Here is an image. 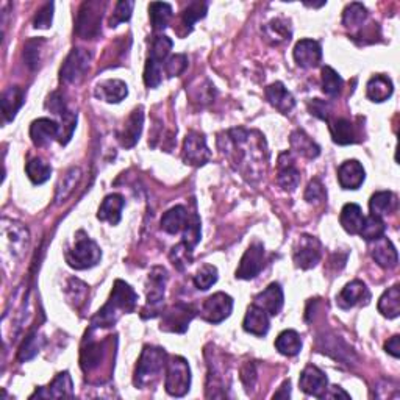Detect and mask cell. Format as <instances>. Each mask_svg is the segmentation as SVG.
I'll list each match as a JSON object with an SVG mask.
<instances>
[{
    "label": "cell",
    "mask_w": 400,
    "mask_h": 400,
    "mask_svg": "<svg viewBox=\"0 0 400 400\" xmlns=\"http://www.w3.org/2000/svg\"><path fill=\"white\" fill-rule=\"evenodd\" d=\"M219 146L222 153L244 174V177H260L261 169L268 163V147L258 132L232 128L226 133V138H219Z\"/></svg>",
    "instance_id": "obj_1"
},
{
    "label": "cell",
    "mask_w": 400,
    "mask_h": 400,
    "mask_svg": "<svg viewBox=\"0 0 400 400\" xmlns=\"http://www.w3.org/2000/svg\"><path fill=\"white\" fill-rule=\"evenodd\" d=\"M138 303V294L135 293L130 284L116 280L114 282L110 299L105 307L97 311V315L91 319V330L108 329L116 324L122 315L133 313Z\"/></svg>",
    "instance_id": "obj_2"
},
{
    "label": "cell",
    "mask_w": 400,
    "mask_h": 400,
    "mask_svg": "<svg viewBox=\"0 0 400 400\" xmlns=\"http://www.w3.org/2000/svg\"><path fill=\"white\" fill-rule=\"evenodd\" d=\"M166 363L167 354L165 349L146 345L137 364V371H135V385L138 388L152 386L160 378L163 369L166 368Z\"/></svg>",
    "instance_id": "obj_3"
},
{
    "label": "cell",
    "mask_w": 400,
    "mask_h": 400,
    "mask_svg": "<svg viewBox=\"0 0 400 400\" xmlns=\"http://www.w3.org/2000/svg\"><path fill=\"white\" fill-rule=\"evenodd\" d=\"M102 250L96 241H92L83 230L76 235V242L66 252V261L71 268L77 270L90 269L100 261Z\"/></svg>",
    "instance_id": "obj_4"
},
{
    "label": "cell",
    "mask_w": 400,
    "mask_h": 400,
    "mask_svg": "<svg viewBox=\"0 0 400 400\" xmlns=\"http://www.w3.org/2000/svg\"><path fill=\"white\" fill-rule=\"evenodd\" d=\"M167 283V270L163 266H155L147 275L146 291H147V303L142 310V319L149 317H157L163 313V301H165V289Z\"/></svg>",
    "instance_id": "obj_5"
},
{
    "label": "cell",
    "mask_w": 400,
    "mask_h": 400,
    "mask_svg": "<svg viewBox=\"0 0 400 400\" xmlns=\"http://www.w3.org/2000/svg\"><path fill=\"white\" fill-rule=\"evenodd\" d=\"M165 388L167 394L174 397H183L191 388V369L185 358H169L166 363Z\"/></svg>",
    "instance_id": "obj_6"
},
{
    "label": "cell",
    "mask_w": 400,
    "mask_h": 400,
    "mask_svg": "<svg viewBox=\"0 0 400 400\" xmlns=\"http://www.w3.org/2000/svg\"><path fill=\"white\" fill-rule=\"evenodd\" d=\"M102 5L100 2H85L78 11L76 33L83 39H94L100 33L102 22Z\"/></svg>",
    "instance_id": "obj_7"
},
{
    "label": "cell",
    "mask_w": 400,
    "mask_h": 400,
    "mask_svg": "<svg viewBox=\"0 0 400 400\" xmlns=\"http://www.w3.org/2000/svg\"><path fill=\"white\" fill-rule=\"evenodd\" d=\"M91 52L86 49H72L60 69V78L64 83H78L90 69Z\"/></svg>",
    "instance_id": "obj_8"
},
{
    "label": "cell",
    "mask_w": 400,
    "mask_h": 400,
    "mask_svg": "<svg viewBox=\"0 0 400 400\" xmlns=\"http://www.w3.org/2000/svg\"><path fill=\"white\" fill-rule=\"evenodd\" d=\"M183 161L189 166H205L207 163L212 160V152L207 146V139L199 132H189L183 142V151H181Z\"/></svg>",
    "instance_id": "obj_9"
},
{
    "label": "cell",
    "mask_w": 400,
    "mask_h": 400,
    "mask_svg": "<svg viewBox=\"0 0 400 400\" xmlns=\"http://www.w3.org/2000/svg\"><path fill=\"white\" fill-rule=\"evenodd\" d=\"M195 315L198 313H195V310L194 307H191V305L186 303L172 305L171 308L163 313L160 329L165 331H172V333H185Z\"/></svg>",
    "instance_id": "obj_10"
},
{
    "label": "cell",
    "mask_w": 400,
    "mask_h": 400,
    "mask_svg": "<svg viewBox=\"0 0 400 400\" xmlns=\"http://www.w3.org/2000/svg\"><path fill=\"white\" fill-rule=\"evenodd\" d=\"M322 246L315 236L302 235L294 247V263L301 269H311L321 261Z\"/></svg>",
    "instance_id": "obj_11"
},
{
    "label": "cell",
    "mask_w": 400,
    "mask_h": 400,
    "mask_svg": "<svg viewBox=\"0 0 400 400\" xmlns=\"http://www.w3.org/2000/svg\"><path fill=\"white\" fill-rule=\"evenodd\" d=\"M233 299L226 293L209 296L202 305V317L209 324H221L232 315Z\"/></svg>",
    "instance_id": "obj_12"
},
{
    "label": "cell",
    "mask_w": 400,
    "mask_h": 400,
    "mask_svg": "<svg viewBox=\"0 0 400 400\" xmlns=\"http://www.w3.org/2000/svg\"><path fill=\"white\" fill-rule=\"evenodd\" d=\"M264 268V246L261 242L250 244L236 269V279L252 280Z\"/></svg>",
    "instance_id": "obj_13"
},
{
    "label": "cell",
    "mask_w": 400,
    "mask_h": 400,
    "mask_svg": "<svg viewBox=\"0 0 400 400\" xmlns=\"http://www.w3.org/2000/svg\"><path fill=\"white\" fill-rule=\"evenodd\" d=\"M299 386L305 394L322 399L324 392L329 389L327 388L329 378L319 368H317V366L308 364L307 368L302 371L301 378H299Z\"/></svg>",
    "instance_id": "obj_14"
},
{
    "label": "cell",
    "mask_w": 400,
    "mask_h": 400,
    "mask_svg": "<svg viewBox=\"0 0 400 400\" xmlns=\"http://www.w3.org/2000/svg\"><path fill=\"white\" fill-rule=\"evenodd\" d=\"M279 175H277V181H279L280 188L283 191L293 193L301 185V172L297 169L293 155L289 152H283L279 157Z\"/></svg>",
    "instance_id": "obj_15"
},
{
    "label": "cell",
    "mask_w": 400,
    "mask_h": 400,
    "mask_svg": "<svg viewBox=\"0 0 400 400\" xmlns=\"http://www.w3.org/2000/svg\"><path fill=\"white\" fill-rule=\"evenodd\" d=\"M61 137V125L49 118H39L32 122L30 138L36 147H44L50 141Z\"/></svg>",
    "instance_id": "obj_16"
},
{
    "label": "cell",
    "mask_w": 400,
    "mask_h": 400,
    "mask_svg": "<svg viewBox=\"0 0 400 400\" xmlns=\"http://www.w3.org/2000/svg\"><path fill=\"white\" fill-rule=\"evenodd\" d=\"M371 299V293L361 280H354L345 284L338 296L336 303L343 310H350L360 303H368Z\"/></svg>",
    "instance_id": "obj_17"
},
{
    "label": "cell",
    "mask_w": 400,
    "mask_h": 400,
    "mask_svg": "<svg viewBox=\"0 0 400 400\" xmlns=\"http://www.w3.org/2000/svg\"><path fill=\"white\" fill-rule=\"evenodd\" d=\"M284 303L283 289L279 283H270L269 287L255 296L254 305L266 311L269 316H277L282 311Z\"/></svg>",
    "instance_id": "obj_18"
},
{
    "label": "cell",
    "mask_w": 400,
    "mask_h": 400,
    "mask_svg": "<svg viewBox=\"0 0 400 400\" xmlns=\"http://www.w3.org/2000/svg\"><path fill=\"white\" fill-rule=\"evenodd\" d=\"M371 255L378 266L383 269H394L399 263L397 250L386 236H380L378 240L371 241Z\"/></svg>",
    "instance_id": "obj_19"
},
{
    "label": "cell",
    "mask_w": 400,
    "mask_h": 400,
    "mask_svg": "<svg viewBox=\"0 0 400 400\" xmlns=\"http://www.w3.org/2000/svg\"><path fill=\"white\" fill-rule=\"evenodd\" d=\"M106 358V343L86 340L80 355V366L85 374L97 369Z\"/></svg>",
    "instance_id": "obj_20"
},
{
    "label": "cell",
    "mask_w": 400,
    "mask_h": 400,
    "mask_svg": "<svg viewBox=\"0 0 400 400\" xmlns=\"http://www.w3.org/2000/svg\"><path fill=\"white\" fill-rule=\"evenodd\" d=\"M294 60L301 67H316L322 60L321 44L315 39H301L294 47Z\"/></svg>",
    "instance_id": "obj_21"
},
{
    "label": "cell",
    "mask_w": 400,
    "mask_h": 400,
    "mask_svg": "<svg viewBox=\"0 0 400 400\" xmlns=\"http://www.w3.org/2000/svg\"><path fill=\"white\" fill-rule=\"evenodd\" d=\"M142 125H144V110H142V106H138L135 108L130 116H128L124 128H122V132L119 133L118 138L120 146L130 149L137 144L142 133Z\"/></svg>",
    "instance_id": "obj_22"
},
{
    "label": "cell",
    "mask_w": 400,
    "mask_h": 400,
    "mask_svg": "<svg viewBox=\"0 0 400 400\" xmlns=\"http://www.w3.org/2000/svg\"><path fill=\"white\" fill-rule=\"evenodd\" d=\"M366 179L364 167L360 161L357 160H347L338 169V180L344 189H358Z\"/></svg>",
    "instance_id": "obj_23"
},
{
    "label": "cell",
    "mask_w": 400,
    "mask_h": 400,
    "mask_svg": "<svg viewBox=\"0 0 400 400\" xmlns=\"http://www.w3.org/2000/svg\"><path fill=\"white\" fill-rule=\"evenodd\" d=\"M266 99L275 110H279L283 114L291 113L296 106V100L293 97V94L284 88L282 81H275V83L269 85L266 88Z\"/></svg>",
    "instance_id": "obj_24"
},
{
    "label": "cell",
    "mask_w": 400,
    "mask_h": 400,
    "mask_svg": "<svg viewBox=\"0 0 400 400\" xmlns=\"http://www.w3.org/2000/svg\"><path fill=\"white\" fill-rule=\"evenodd\" d=\"M269 315L266 311L261 310L256 307V305H250L246 317H244V322H242V327L244 330L247 331L250 335H255V336H266L268 331H269Z\"/></svg>",
    "instance_id": "obj_25"
},
{
    "label": "cell",
    "mask_w": 400,
    "mask_h": 400,
    "mask_svg": "<svg viewBox=\"0 0 400 400\" xmlns=\"http://www.w3.org/2000/svg\"><path fill=\"white\" fill-rule=\"evenodd\" d=\"M94 96L100 100L108 102V104H119L120 100H124L128 96V88L125 81L122 80H105L96 86Z\"/></svg>",
    "instance_id": "obj_26"
},
{
    "label": "cell",
    "mask_w": 400,
    "mask_h": 400,
    "mask_svg": "<svg viewBox=\"0 0 400 400\" xmlns=\"http://www.w3.org/2000/svg\"><path fill=\"white\" fill-rule=\"evenodd\" d=\"M72 396H74L72 378L69 375V372L64 371V372H61V374H58L55 378H53V382L47 386V388L36 391L32 397L60 399V397H72Z\"/></svg>",
    "instance_id": "obj_27"
},
{
    "label": "cell",
    "mask_w": 400,
    "mask_h": 400,
    "mask_svg": "<svg viewBox=\"0 0 400 400\" xmlns=\"http://www.w3.org/2000/svg\"><path fill=\"white\" fill-rule=\"evenodd\" d=\"M124 205H125V200L120 194L106 195V198L100 203L97 219L102 222L111 223V226H118Z\"/></svg>",
    "instance_id": "obj_28"
},
{
    "label": "cell",
    "mask_w": 400,
    "mask_h": 400,
    "mask_svg": "<svg viewBox=\"0 0 400 400\" xmlns=\"http://www.w3.org/2000/svg\"><path fill=\"white\" fill-rule=\"evenodd\" d=\"M189 221L188 209L183 205H177L163 214L161 218V230H165L169 235H177L186 228Z\"/></svg>",
    "instance_id": "obj_29"
},
{
    "label": "cell",
    "mask_w": 400,
    "mask_h": 400,
    "mask_svg": "<svg viewBox=\"0 0 400 400\" xmlns=\"http://www.w3.org/2000/svg\"><path fill=\"white\" fill-rule=\"evenodd\" d=\"M289 144L296 153H299L301 157H305L308 160H315L319 157V153H321V147L317 146L307 133L301 130V128H297V130L291 133Z\"/></svg>",
    "instance_id": "obj_30"
},
{
    "label": "cell",
    "mask_w": 400,
    "mask_h": 400,
    "mask_svg": "<svg viewBox=\"0 0 400 400\" xmlns=\"http://www.w3.org/2000/svg\"><path fill=\"white\" fill-rule=\"evenodd\" d=\"M330 133L333 141L340 146L355 144L358 141V132L357 127L354 125V122L344 118L336 119L335 122H330Z\"/></svg>",
    "instance_id": "obj_31"
},
{
    "label": "cell",
    "mask_w": 400,
    "mask_h": 400,
    "mask_svg": "<svg viewBox=\"0 0 400 400\" xmlns=\"http://www.w3.org/2000/svg\"><path fill=\"white\" fill-rule=\"evenodd\" d=\"M392 91H394V86H392L391 78L382 76V74L372 77L366 86V94H368L369 100L377 102V104L388 100L392 96Z\"/></svg>",
    "instance_id": "obj_32"
},
{
    "label": "cell",
    "mask_w": 400,
    "mask_h": 400,
    "mask_svg": "<svg viewBox=\"0 0 400 400\" xmlns=\"http://www.w3.org/2000/svg\"><path fill=\"white\" fill-rule=\"evenodd\" d=\"M340 222L347 233L350 235L360 233L363 222H364V216H363L360 205H357V203H345L341 209Z\"/></svg>",
    "instance_id": "obj_33"
},
{
    "label": "cell",
    "mask_w": 400,
    "mask_h": 400,
    "mask_svg": "<svg viewBox=\"0 0 400 400\" xmlns=\"http://www.w3.org/2000/svg\"><path fill=\"white\" fill-rule=\"evenodd\" d=\"M25 94L20 90L19 86H11L4 92L2 96V111L6 122H11L16 118L18 111L20 110V106L24 105Z\"/></svg>",
    "instance_id": "obj_34"
},
{
    "label": "cell",
    "mask_w": 400,
    "mask_h": 400,
    "mask_svg": "<svg viewBox=\"0 0 400 400\" xmlns=\"http://www.w3.org/2000/svg\"><path fill=\"white\" fill-rule=\"evenodd\" d=\"M396 208H397V199L396 195L389 191L375 193L369 202L371 214L377 216V218H383V216L391 214Z\"/></svg>",
    "instance_id": "obj_35"
},
{
    "label": "cell",
    "mask_w": 400,
    "mask_h": 400,
    "mask_svg": "<svg viewBox=\"0 0 400 400\" xmlns=\"http://www.w3.org/2000/svg\"><path fill=\"white\" fill-rule=\"evenodd\" d=\"M275 349L284 357H296L302 350V340L296 330H284L277 336Z\"/></svg>",
    "instance_id": "obj_36"
},
{
    "label": "cell",
    "mask_w": 400,
    "mask_h": 400,
    "mask_svg": "<svg viewBox=\"0 0 400 400\" xmlns=\"http://www.w3.org/2000/svg\"><path fill=\"white\" fill-rule=\"evenodd\" d=\"M378 311L388 319H396L400 315V291L399 284L386 289L378 301Z\"/></svg>",
    "instance_id": "obj_37"
},
{
    "label": "cell",
    "mask_w": 400,
    "mask_h": 400,
    "mask_svg": "<svg viewBox=\"0 0 400 400\" xmlns=\"http://www.w3.org/2000/svg\"><path fill=\"white\" fill-rule=\"evenodd\" d=\"M149 16H151L153 30L166 29L172 18V6L166 2H152L149 5Z\"/></svg>",
    "instance_id": "obj_38"
},
{
    "label": "cell",
    "mask_w": 400,
    "mask_h": 400,
    "mask_svg": "<svg viewBox=\"0 0 400 400\" xmlns=\"http://www.w3.org/2000/svg\"><path fill=\"white\" fill-rule=\"evenodd\" d=\"M80 179H81L80 167H71L69 171L63 175V179L60 180L57 188V195H55L57 203L64 202L67 198H69V195L74 193V189H76V186L78 185Z\"/></svg>",
    "instance_id": "obj_39"
},
{
    "label": "cell",
    "mask_w": 400,
    "mask_h": 400,
    "mask_svg": "<svg viewBox=\"0 0 400 400\" xmlns=\"http://www.w3.org/2000/svg\"><path fill=\"white\" fill-rule=\"evenodd\" d=\"M25 172L29 175V179L32 180V183L35 185H43L47 180L50 179L52 175V167L49 163H46L44 160L41 158H33L25 166Z\"/></svg>",
    "instance_id": "obj_40"
},
{
    "label": "cell",
    "mask_w": 400,
    "mask_h": 400,
    "mask_svg": "<svg viewBox=\"0 0 400 400\" xmlns=\"http://www.w3.org/2000/svg\"><path fill=\"white\" fill-rule=\"evenodd\" d=\"M344 86V80L341 78L333 67L324 66L322 67V91L330 97L340 96Z\"/></svg>",
    "instance_id": "obj_41"
},
{
    "label": "cell",
    "mask_w": 400,
    "mask_h": 400,
    "mask_svg": "<svg viewBox=\"0 0 400 400\" xmlns=\"http://www.w3.org/2000/svg\"><path fill=\"white\" fill-rule=\"evenodd\" d=\"M366 19H368V10L364 8L363 4L358 2L345 6V10L343 13V24L350 30H355L358 27H361Z\"/></svg>",
    "instance_id": "obj_42"
},
{
    "label": "cell",
    "mask_w": 400,
    "mask_h": 400,
    "mask_svg": "<svg viewBox=\"0 0 400 400\" xmlns=\"http://www.w3.org/2000/svg\"><path fill=\"white\" fill-rule=\"evenodd\" d=\"M385 222L382 218H377V216H369V218H364V222H363V227L360 230V235L361 238H364L366 241H374V240H378L380 236L385 235Z\"/></svg>",
    "instance_id": "obj_43"
},
{
    "label": "cell",
    "mask_w": 400,
    "mask_h": 400,
    "mask_svg": "<svg viewBox=\"0 0 400 400\" xmlns=\"http://www.w3.org/2000/svg\"><path fill=\"white\" fill-rule=\"evenodd\" d=\"M200 238H202L200 218L195 213H191V214H189L188 226H186L185 230H183V240H181V242L185 244L186 247H189V249L193 250L199 244Z\"/></svg>",
    "instance_id": "obj_44"
},
{
    "label": "cell",
    "mask_w": 400,
    "mask_h": 400,
    "mask_svg": "<svg viewBox=\"0 0 400 400\" xmlns=\"http://www.w3.org/2000/svg\"><path fill=\"white\" fill-rule=\"evenodd\" d=\"M171 49H172V39L165 36V35H160L153 39L151 55H149L147 60H151L152 63H155V64L163 66V61L166 60V57L169 55Z\"/></svg>",
    "instance_id": "obj_45"
},
{
    "label": "cell",
    "mask_w": 400,
    "mask_h": 400,
    "mask_svg": "<svg viewBox=\"0 0 400 400\" xmlns=\"http://www.w3.org/2000/svg\"><path fill=\"white\" fill-rule=\"evenodd\" d=\"M207 11H208L207 2H191L186 6L185 11H183V24H185L188 32L193 30V25L198 22V20L207 16Z\"/></svg>",
    "instance_id": "obj_46"
},
{
    "label": "cell",
    "mask_w": 400,
    "mask_h": 400,
    "mask_svg": "<svg viewBox=\"0 0 400 400\" xmlns=\"http://www.w3.org/2000/svg\"><path fill=\"white\" fill-rule=\"evenodd\" d=\"M218 282V269L212 264H203V266L194 275L195 288L200 291H207Z\"/></svg>",
    "instance_id": "obj_47"
},
{
    "label": "cell",
    "mask_w": 400,
    "mask_h": 400,
    "mask_svg": "<svg viewBox=\"0 0 400 400\" xmlns=\"http://www.w3.org/2000/svg\"><path fill=\"white\" fill-rule=\"evenodd\" d=\"M46 41L43 38H35L27 41L24 47V60L30 69H36L41 63V50H43Z\"/></svg>",
    "instance_id": "obj_48"
},
{
    "label": "cell",
    "mask_w": 400,
    "mask_h": 400,
    "mask_svg": "<svg viewBox=\"0 0 400 400\" xmlns=\"http://www.w3.org/2000/svg\"><path fill=\"white\" fill-rule=\"evenodd\" d=\"M266 36L269 39H273L275 44L282 43V41H289L291 39V30H289V25L287 20L283 19H274L273 22H269L266 25Z\"/></svg>",
    "instance_id": "obj_49"
},
{
    "label": "cell",
    "mask_w": 400,
    "mask_h": 400,
    "mask_svg": "<svg viewBox=\"0 0 400 400\" xmlns=\"http://www.w3.org/2000/svg\"><path fill=\"white\" fill-rule=\"evenodd\" d=\"M169 258H171L175 268H177L179 270H183L193 261V250L186 247L183 242H180L177 244V246L172 247L171 254H169Z\"/></svg>",
    "instance_id": "obj_50"
},
{
    "label": "cell",
    "mask_w": 400,
    "mask_h": 400,
    "mask_svg": "<svg viewBox=\"0 0 400 400\" xmlns=\"http://www.w3.org/2000/svg\"><path fill=\"white\" fill-rule=\"evenodd\" d=\"M133 6L135 2H132V0H125V2L122 0V2H118L116 8H114L113 13V18L110 19V27H118L122 22H127V20L132 18Z\"/></svg>",
    "instance_id": "obj_51"
},
{
    "label": "cell",
    "mask_w": 400,
    "mask_h": 400,
    "mask_svg": "<svg viewBox=\"0 0 400 400\" xmlns=\"http://www.w3.org/2000/svg\"><path fill=\"white\" fill-rule=\"evenodd\" d=\"M41 349V338L36 333H32L27 338L25 343L22 344V347L19 350V360L20 361H29L33 357L38 355V352Z\"/></svg>",
    "instance_id": "obj_52"
},
{
    "label": "cell",
    "mask_w": 400,
    "mask_h": 400,
    "mask_svg": "<svg viewBox=\"0 0 400 400\" xmlns=\"http://www.w3.org/2000/svg\"><path fill=\"white\" fill-rule=\"evenodd\" d=\"M325 199H327V193H325L322 183L317 179L311 180L307 186V191H305V200L317 205V203H322Z\"/></svg>",
    "instance_id": "obj_53"
},
{
    "label": "cell",
    "mask_w": 400,
    "mask_h": 400,
    "mask_svg": "<svg viewBox=\"0 0 400 400\" xmlns=\"http://www.w3.org/2000/svg\"><path fill=\"white\" fill-rule=\"evenodd\" d=\"M186 66H188L186 55L179 53V55H172L166 61L165 71L167 74V77H179L180 74L186 69Z\"/></svg>",
    "instance_id": "obj_54"
},
{
    "label": "cell",
    "mask_w": 400,
    "mask_h": 400,
    "mask_svg": "<svg viewBox=\"0 0 400 400\" xmlns=\"http://www.w3.org/2000/svg\"><path fill=\"white\" fill-rule=\"evenodd\" d=\"M52 19H53V4L49 2L36 13L35 19H33V27H35V29H49L52 25Z\"/></svg>",
    "instance_id": "obj_55"
},
{
    "label": "cell",
    "mask_w": 400,
    "mask_h": 400,
    "mask_svg": "<svg viewBox=\"0 0 400 400\" xmlns=\"http://www.w3.org/2000/svg\"><path fill=\"white\" fill-rule=\"evenodd\" d=\"M308 110L313 116L330 122V105L325 100L315 99L308 102Z\"/></svg>",
    "instance_id": "obj_56"
},
{
    "label": "cell",
    "mask_w": 400,
    "mask_h": 400,
    "mask_svg": "<svg viewBox=\"0 0 400 400\" xmlns=\"http://www.w3.org/2000/svg\"><path fill=\"white\" fill-rule=\"evenodd\" d=\"M241 380L242 383L247 386V389L250 388V386H254L255 385V380H256V372L254 369V364H246L242 368L241 371Z\"/></svg>",
    "instance_id": "obj_57"
},
{
    "label": "cell",
    "mask_w": 400,
    "mask_h": 400,
    "mask_svg": "<svg viewBox=\"0 0 400 400\" xmlns=\"http://www.w3.org/2000/svg\"><path fill=\"white\" fill-rule=\"evenodd\" d=\"M385 350L394 358H399L400 357V336L396 335V336H392L391 340H388V343L385 344Z\"/></svg>",
    "instance_id": "obj_58"
},
{
    "label": "cell",
    "mask_w": 400,
    "mask_h": 400,
    "mask_svg": "<svg viewBox=\"0 0 400 400\" xmlns=\"http://www.w3.org/2000/svg\"><path fill=\"white\" fill-rule=\"evenodd\" d=\"M330 391L327 392L325 391L324 392V396L322 399L325 397H329V399H336V397H343V399H350V396L345 392L343 388H340V386H331V388H329Z\"/></svg>",
    "instance_id": "obj_59"
},
{
    "label": "cell",
    "mask_w": 400,
    "mask_h": 400,
    "mask_svg": "<svg viewBox=\"0 0 400 400\" xmlns=\"http://www.w3.org/2000/svg\"><path fill=\"white\" fill-rule=\"evenodd\" d=\"M289 388H291L289 380H288V382H284V383L282 385L280 392H275V394H274V399H280V397L288 399V397H289Z\"/></svg>",
    "instance_id": "obj_60"
}]
</instances>
